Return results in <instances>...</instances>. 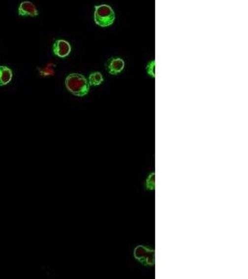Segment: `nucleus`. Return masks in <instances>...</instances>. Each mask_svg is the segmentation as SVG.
<instances>
[{"mask_svg": "<svg viewBox=\"0 0 248 279\" xmlns=\"http://www.w3.org/2000/svg\"><path fill=\"white\" fill-rule=\"evenodd\" d=\"M102 82H103V76L99 72L92 73L89 78V83L92 86H99Z\"/></svg>", "mask_w": 248, "mask_h": 279, "instance_id": "8", "label": "nucleus"}, {"mask_svg": "<svg viewBox=\"0 0 248 279\" xmlns=\"http://www.w3.org/2000/svg\"><path fill=\"white\" fill-rule=\"evenodd\" d=\"M18 14L20 16H30V17H36L38 16V10L35 8L32 2L30 1H24L20 4L18 8Z\"/></svg>", "mask_w": 248, "mask_h": 279, "instance_id": "6", "label": "nucleus"}, {"mask_svg": "<svg viewBox=\"0 0 248 279\" xmlns=\"http://www.w3.org/2000/svg\"><path fill=\"white\" fill-rule=\"evenodd\" d=\"M116 20V13L109 5H99L95 7L94 21L100 27L112 26Z\"/></svg>", "mask_w": 248, "mask_h": 279, "instance_id": "2", "label": "nucleus"}, {"mask_svg": "<svg viewBox=\"0 0 248 279\" xmlns=\"http://www.w3.org/2000/svg\"><path fill=\"white\" fill-rule=\"evenodd\" d=\"M66 89L75 96L84 97L90 92V83L80 74H70L65 79Z\"/></svg>", "mask_w": 248, "mask_h": 279, "instance_id": "1", "label": "nucleus"}, {"mask_svg": "<svg viewBox=\"0 0 248 279\" xmlns=\"http://www.w3.org/2000/svg\"><path fill=\"white\" fill-rule=\"evenodd\" d=\"M155 61H152L150 62L146 67V70H147V73L149 76H152V77H155Z\"/></svg>", "mask_w": 248, "mask_h": 279, "instance_id": "9", "label": "nucleus"}, {"mask_svg": "<svg viewBox=\"0 0 248 279\" xmlns=\"http://www.w3.org/2000/svg\"><path fill=\"white\" fill-rule=\"evenodd\" d=\"M12 79V70L8 66H0V87L8 85Z\"/></svg>", "mask_w": 248, "mask_h": 279, "instance_id": "7", "label": "nucleus"}, {"mask_svg": "<svg viewBox=\"0 0 248 279\" xmlns=\"http://www.w3.org/2000/svg\"><path fill=\"white\" fill-rule=\"evenodd\" d=\"M134 257L144 265H155V250L145 246H138L134 249Z\"/></svg>", "mask_w": 248, "mask_h": 279, "instance_id": "3", "label": "nucleus"}, {"mask_svg": "<svg viewBox=\"0 0 248 279\" xmlns=\"http://www.w3.org/2000/svg\"><path fill=\"white\" fill-rule=\"evenodd\" d=\"M146 186L150 190H155V173H152L147 179Z\"/></svg>", "mask_w": 248, "mask_h": 279, "instance_id": "10", "label": "nucleus"}, {"mask_svg": "<svg viewBox=\"0 0 248 279\" xmlns=\"http://www.w3.org/2000/svg\"><path fill=\"white\" fill-rule=\"evenodd\" d=\"M53 53L59 58H65L72 51L70 43L63 39H58L53 44Z\"/></svg>", "mask_w": 248, "mask_h": 279, "instance_id": "4", "label": "nucleus"}, {"mask_svg": "<svg viewBox=\"0 0 248 279\" xmlns=\"http://www.w3.org/2000/svg\"><path fill=\"white\" fill-rule=\"evenodd\" d=\"M105 66H106V70L110 75L116 76L124 70V60H122L121 58H111V59L108 60Z\"/></svg>", "mask_w": 248, "mask_h": 279, "instance_id": "5", "label": "nucleus"}]
</instances>
